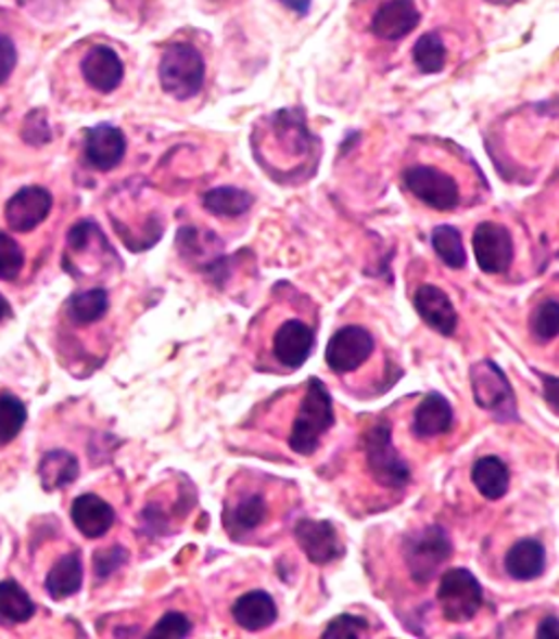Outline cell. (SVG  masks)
Segmentation results:
<instances>
[{
	"label": "cell",
	"mask_w": 559,
	"mask_h": 639,
	"mask_svg": "<svg viewBox=\"0 0 559 639\" xmlns=\"http://www.w3.org/2000/svg\"><path fill=\"white\" fill-rule=\"evenodd\" d=\"M334 425V401L328 386L319 378H310L304 399L297 408L289 446L300 457H310L319 448V439Z\"/></svg>",
	"instance_id": "1"
},
{
	"label": "cell",
	"mask_w": 559,
	"mask_h": 639,
	"mask_svg": "<svg viewBox=\"0 0 559 639\" xmlns=\"http://www.w3.org/2000/svg\"><path fill=\"white\" fill-rule=\"evenodd\" d=\"M160 86L177 101H189L200 94L206 79V64L202 53L191 44H173L164 51L160 62Z\"/></svg>",
	"instance_id": "2"
},
{
	"label": "cell",
	"mask_w": 559,
	"mask_h": 639,
	"mask_svg": "<svg viewBox=\"0 0 559 639\" xmlns=\"http://www.w3.org/2000/svg\"><path fill=\"white\" fill-rule=\"evenodd\" d=\"M363 452L367 470L379 485L390 489L407 487L411 478L409 465L403 461L392 442L390 421H379L363 435Z\"/></svg>",
	"instance_id": "3"
},
{
	"label": "cell",
	"mask_w": 559,
	"mask_h": 639,
	"mask_svg": "<svg viewBox=\"0 0 559 639\" xmlns=\"http://www.w3.org/2000/svg\"><path fill=\"white\" fill-rule=\"evenodd\" d=\"M437 602L446 622L463 624L477 617L483 606V587L466 567H450L442 574Z\"/></svg>",
	"instance_id": "4"
},
{
	"label": "cell",
	"mask_w": 559,
	"mask_h": 639,
	"mask_svg": "<svg viewBox=\"0 0 559 639\" xmlns=\"http://www.w3.org/2000/svg\"><path fill=\"white\" fill-rule=\"evenodd\" d=\"M403 550L411 578L418 585L431 583L437 570L453 557V544L440 526H427L422 531L411 533L405 539Z\"/></svg>",
	"instance_id": "5"
},
{
	"label": "cell",
	"mask_w": 559,
	"mask_h": 639,
	"mask_svg": "<svg viewBox=\"0 0 559 639\" xmlns=\"http://www.w3.org/2000/svg\"><path fill=\"white\" fill-rule=\"evenodd\" d=\"M472 395L479 408L496 414L498 419H516V397L505 371L492 362L481 360L470 371Z\"/></svg>",
	"instance_id": "6"
},
{
	"label": "cell",
	"mask_w": 559,
	"mask_h": 639,
	"mask_svg": "<svg viewBox=\"0 0 559 639\" xmlns=\"http://www.w3.org/2000/svg\"><path fill=\"white\" fill-rule=\"evenodd\" d=\"M409 192L433 209L450 212L459 205L461 192L455 177L435 166H411L403 175Z\"/></svg>",
	"instance_id": "7"
},
{
	"label": "cell",
	"mask_w": 559,
	"mask_h": 639,
	"mask_svg": "<svg viewBox=\"0 0 559 639\" xmlns=\"http://www.w3.org/2000/svg\"><path fill=\"white\" fill-rule=\"evenodd\" d=\"M374 352V336L360 325H345L332 334L326 347V362L334 373L356 371Z\"/></svg>",
	"instance_id": "8"
},
{
	"label": "cell",
	"mask_w": 559,
	"mask_h": 639,
	"mask_svg": "<svg viewBox=\"0 0 559 639\" xmlns=\"http://www.w3.org/2000/svg\"><path fill=\"white\" fill-rule=\"evenodd\" d=\"M472 250L477 265L487 276L505 273L513 260V239L500 223L485 221L474 230Z\"/></svg>",
	"instance_id": "9"
},
{
	"label": "cell",
	"mask_w": 559,
	"mask_h": 639,
	"mask_svg": "<svg viewBox=\"0 0 559 639\" xmlns=\"http://www.w3.org/2000/svg\"><path fill=\"white\" fill-rule=\"evenodd\" d=\"M53 207V196L47 188L27 186L18 190L5 205V223L10 230L27 234L42 226Z\"/></svg>",
	"instance_id": "10"
},
{
	"label": "cell",
	"mask_w": 559,
	"mask_h": 639,
	"mask_svg": "<svg viewBox=\"0 0 559 639\" xmlns=\"http://www.w3.org/2000/svg\"><path fill=\"white\" fill-rule=\"evenodd\" d=\"M293 535L304 554L308 557V561L315 565H328L345 554V548L332 522L300 520L293 528Z\"/></svg>",
	"instance_id": "11"
},
{
	"label": "cell",
	"mask_w": 559,
	"mask_h": 639,
	"mask_svg": "<svg viewBox=\"0 0 559 639\" xmlns=\"http://www.w3.org/2000/svg\"><path fill=\"white\" fill-rule=\"evenodd\" d=\"M127 153L125 133L114 125H97L86 131L84 155L86 162L97 170L116 168Z\"/></svg>",
	"instance_id": "12"
},
{
	"label": "cell",
	"mask_w": 559,
	"mask_h": 639,
	"mask_svg": "<svg viewBox=\"0 0 559 639\" xmlns=\"http://www.w3.org/2000/svg\"><path fill=\"white\" fill-rule=\"evenodd\" d=\"M414 306L418 310V315L422 317V321L435 330L442 336H453L457 332L459 325V317L455 310V304L450 302V297L433 284H422L416 291L414 297Z\"/></svg>",
	"instance_id": "13"
},
{
	"label": "cell",
	"mask_w": 559,
	"mask_h": 639,
	"mask_svg": "<svg viewBox=\"0 0 559 639\" xmlns=\"http://www.w3.org/2000/svg\"><path fill=\"white\" fill-rule=\"evenodd\" d=\"M81 75L92 90L101 94H110L120 86L125 66L120 57L116 55V51H112L105 44H97L84 55Z\"/></svg>",
	"instance_id": "14"
},
{
	"label": "cell",
	"mask_w": 559,
	"mask_h": 639,
	"mask_svg": "<svg viewBox=\"0 0 559 639\" xmlns=\"http://www.w3.org/2000/svg\"><path fill=\"white\" fill-rule=\"evenodd\" d=\"M420 25V12L414 0H388L379 8L371 21V31L374 36L396 42L407 38Z\"/></svg>",
	"instance_id": "15"
},
{
	"label": "cell",
	"mask_w": 559,
	"mask_h": 639,
	"mask_svg": "<svg viewBox=\"0 0 559 639\" xmlns=\"http://www.w3.org/2000/svg\"><path fill=\"white\" fill-rule=\"evenodd\" d=\"M313 345H315L313 330L297 319L284 321L274 336V354L289 369L302 367L308 360Z\"/></svg>",
	"instance_id": "16"
},
{
	"label": "cell",
	"mask_w": 559,
	"mask_h": 639,
	"mask_svg": "<svg viewBox=\"0 0 559 639\" xmlns=\"http://www.w3.org/2000/svg\"><path fill=\"white\" fill-rule=\"evenodd\" d=\"M455 423V412L450 401L442 393H429L420 406L414 410L411 433L418 439H431L450 433Z\"/></svg>",
	"instance_id": "17"
},
{
	"label": "cell",
	"mask_w": 559,
	"mask_h": 639,
	"mask_svg": "<svg viewBox=\"0 0 559 639\" xmlns=\"http://www.w3.org/2000/svg\"><path fill=\"white\" fill-rule=\"evenodd\" d=\"M73 524L88 539H99L114 526V509L97 494H84L73 502Z\"/></svg>",
	"instance_id": "18"
},
{
	"label": "cell",
	"mask_w": 559,
	"mask_h": 639,
	"mask_svg": "<svg viewBox=\"0 0 559 639\" xmlns=\"http://www.w3.org/2000/svg\"><path fill=\"white\" fill-rule=\"evenodd\" d=\"M546 570V548L537 539H520L505 554V572L513 580H535Z\"/></svg>",
	"instance_id": "19"
},
{
	"label": "cell",
	"mask_w": 559,
	"mask_h": 639,
	"mask_svg": "<svg viewBox=\"0 0 559 639\" xmlns=\"http://www.w3.org/2000/svg\"><path fill=\"white\" fill-rule=\"evenodd\" d=\"M232 617L241 628L258 632L276 622L278 609L267 591H247L234 602Z\"/></svg>",
	"instance_id": "20"
},
{
	"label": "cell",
	"mask_w": 559,
	"mask_h": 639,
	"mask_svg": "<svg viewBox=\"0 0 559 639\" xmlns=\"http://www.w3.org/2000/svg\"><path fill=\"white\" fill-rule=\"evenodd\" d=\"M84 585V563H81V554L79 552H71L66 557H62L51 572L47 574V591L51 598L62 600L68 596H75Z\"/></svg>",
	"instance_id": "21"
},
{
	"label": "cell",
	"mask_w": 559,
	"mask_h": 639,
	"mask_svg": "<svg viewBox=\"0 0 559 639\" xmlns=\"http://www.w3.org/2000/svg\"><path fill=\"white\" fill-rule=\"evenodd\" d=\"M472 483L485 500H500L509 491V468L498 457H483L472 465Z\"/></svg>",
	"instance_id": "22"
},
{
	"label": "cell",
	"mask_w": 559,
	"mask_h": 639,
	"mask_svg": "<svg viewBox=\"0 0 559 639\" xmlns=\"http://www.w3.org/2000/svg\"><path fill=\"white\" fill-rule=\"evenodd\" d=\"M254 205V196L241 188L221 186L204 194V207L219 219H239Z\"/></svg>",
	"instance_id": "23"
},
{
	"label": "cell",
	"mask_w": 559,
	"mask_h": 639,
	"mask_svg": "<svg viewBox=\"0 0 559 639\" xmlns=\"http://www.w3.org/2000/svg\"><path fill=\"white\" fill-rule=\"evenodd\" d=\"M267 517V502L263 496L252 494L247 498H241L234 507H226L224 524L226 531L232 537H239V533H250L258 528Z\"/></svg>",
	"instance_id": "24"
},
{
	"label": "cell",
	"mask_w": 559,
	"mask_h": 639,
	"mask_svg": "<svg viewBox=\"0 0 559 639\" xmlns=\"http://www.w3.org/2000/svg\"><path fill=\"white\" fill-rule=\"evenodd\" d=\"M38 474H40L42 487L47 491H58L79 478V461L71 452L55 450V452L45 455V459L40 461Z\"/></svg>",
	"instance_id": "25"
},
{
	"label": "cell",
	"mask_w": 559,
	"mask_h": 639,
	"mask_svg": "<svg viewBox=\"0 0 559 639\" xmlns=\"http://www.w3.org/2000/svg\"><path fill=\"white\" fill-rule=\"evenodd\" d=\"M34 613L36 604L31 596L14 578L0 583V619L8 624H23L31 619Z\"/></svg>",
	"instance_id": "26"
},
{
	"label": "cell",
	"mask_w": 559,
	"mask_h": 639,
	"mask_svg": "<svg viewBox=\"0 0 559 639\" xmlns=\"http://www.w3.org/2000/svg\"><path fill=\"white\" fill-rule=\"evenodd\" d=\"M110 310V295L105 289H90L77 293L68 302V317L77 325H90L101 321Z\"/></svg>",
	"instance_id": "27"
},
{
	"label": "cell",
	"mask_w": 559,
	"mask_h": 639,
	"mask_svg": "<svg viewBox=\"0 0 559 639\" xmlns=\"http://www.w3.org/2000/svg\"><path fill=\"white\" fill-rule=\"evenodd\" d=\"M27 406L12 393H0V448L10 446L25 429Z\"/></svg>",
	"instance_id": "28"
},
{
	"label": "cell",
	"mask_w": 559,
	"mask_h": 639,
	"mask_svg": "<svg viewBox=\"0 0 559 639\" xmlns=\"http://www.w3.org/2000/svg\"><path fill=\"white\" fill-rule=\"evenodd\" d=\"M431 243H433L435 254L442 258V263L448 269H463L466 267L468 254H466V247H463L461 232L457 228H453V226L435 228L433 237H431Z\"/></svg>",
	"instance_id": "29"
},
{
	"label": "cell",
	"mask_w": 559,
	"mask_h": 639,
	"mask_svg": "<svg viewBox=\"0 0 559 639\" xmlns=\"http://www.w3.org/2000/svg\"><path fill=\"white\" fill-rule=\"evenodd\" d=\"M446 44L437 34L422 36L414 47V62L424 75H437L446 66Z\"/></svg>",
	"instance_id": "30"
},
{
	"label": "cell",
	"mask_w": 559,
	"mask_h": 639,
	"mask_svg": "<svg viewBox=\"0 0 559 639\" xmlns=\"http://www.w3.org/2000/svg\"><path fill=\"white\" fill-rule=\"evenodd\" d=\"M529 325H531V334L537 343H542V345L550 343L559 332V304H557V299L550 297V299L542 302L533 310Z\"/></svg>",
	"instance_id": "31"
},
{
	"label": "cell",
	"mask_w": 559,
	"mask_h": 639,
	"mask_svg": "<svg viewBox=\"0 0 559 639\" xmlns=\"http://www.w3.org/2000/svg\"><path fill=\"white\" fill-rule=\"evenodd\" d=\"M193 632V622L186 613L166 611L151 628L149 639H183Z\"/></svg>",
	"instance_id": "32"
},
{
	"label": "cell",
	"mask_w": 559,
	"mask_h": 639,
	"mask_svg": "<svg viewBox=\"0 0 559 639\" xmlns=\"http://www.w3.org/2000/svg\"><path fill=\"white\" fill-rule=\"evenodd\" d=\"M25 267L21 245L5 232H0V280H16Z\"/></svg>",
	"instance_id": "33"
},
{
	"label": "cell",
	"mask_w": 559,
	"mask_h": 639,
	"mask_svg": "<svg viewBox=\"0 0 559 639\" xmlns=\"http://www.w3.org/2000/svg\"><path fill=\"white\" fill-rule=\"evenodd\" d=\"M367 630H369V624L365 617L354 613H341L326 626L321 637L323 639H356L367 635Z\"/></svg>",
	"instance_id": "34"
},
{
	"label": "cell",
	"mask_w": 559,
	"mask_h": 639,
	"mask_svg": "<svg viewBox=\"0 0 559 639\" xmlns=\"http://www.w3.org/2000/svg\"><path fill=\"white\" fill-rule=\"evenodd\" d=\"M129 559V552L120 546H112L105 550H99L94 554V574L99 578H107L112 572H116L125 561Z\"/></svg>",
	"instance_id": "35"
},
{
	"label": "cell",
	"mask_w": 559,
	"mask_h": 639,
	"mask_svg": "<svg viewBox=\"0 0 559 639\" xmlns=\"http://www.w3.org/2000/svg\"><path fill=\"white\" fill-rule=\"evenodd\" d=\"M16 62H18V51L14 40L5 34H0V86L10 79V75L16 68Z\"/></svg>",
	"instance_id": "36"
},
{
	"label": "cell",
	"mask_w": 559,
	"mask_h": 639,
	"mask_svg": "<svg viewBox=\"0 0 559 639\" xmlns=\"http://www.w3.org/2000/svg\"><path fill=\"white\" fill-rule=\"evenodd\" d=\"M557 630H559V622H557V617H555V615H546V617L539 622L535 635H537L539 639H555V637H557Z\"/></svg>",
	"instance_id": "37"
},
{
	"label": "cell",
	"mask_w": 559,
	"mask_h": 639,
	"mask_svg": "<svg viewBox=\"0 0 559 639\" xmlns=\"http://www.w3.org/2000/svg\"><path fill=\"white\" fill-rule=\"evenodd\" d=\"M542 380H544V391H546V399H548V404H550V408L552 410H557V384H559V380L555 378V375H542Z\"/></svg>",
	"instance_id": "38"
},
{
	"label": "cell",
	"mask_w": 559,
	"mask_h": 639,
	"mask_svg": "<svg viewBox=\"0 0 559 639\" xmlns=\"http://www.w3.org/2000/svg\"><path fill=\"white\" fill-rule=\"evenodd\" d=\"M280 3H282L287 10L295 12L297 16H306V14L310 12V3H313V0H280Z\"/></svg>",
	"instance_id": "39"
},
{
	"label": "cell",
	"mask_w": 559,
	"mask_h": 639,
	"mask_svg": "<svg viewBox=\"0 0 559 639\" xmlns=\"http://www.w3.org/2000/svg\"><path fill=\"white\" fill-rule=\"evenodd\" d=\"M12 312V308H10V304H8V299L0 295V321H3L8 315Z\"/></svg>",
	"instance_id": "40"
},
{
	"label": "cell",
	"mask_w": 559,
	"mask_h": 639,
	"mask_svg": "<svg viewBox=\"0 0 559 639\" xmlns=\"http://www.w3.org/2000/svg\"><path fill=\"white\" fill-rule=\"evenodd\" d=\"M498 3H516V0H498Z\"/></svg>",
	"instance_id": "41"
}]
</instances>
